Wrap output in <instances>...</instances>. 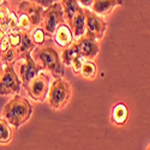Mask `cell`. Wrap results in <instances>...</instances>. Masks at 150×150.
I'll list each match as a JSON object with an SVG mask.
<instances>
[{"mask_svg": "<svg viewBox=\"0 0 150 150\" xmlns=\"http://www.w3.org/2000/svg\"><path fill=\"white\" fill-rule=\"evenodd\" d=\"M18 11H23L30 17L34 28L41 27L42 18H43V7L36 3L29 1V0H23L18 5Z\"/></svg>", "mask_w": 150, "mask_h": 150, "instance_id": "30bf717a", "label": "cell"}, {"mask_svg": "<svg viewBox=\"0 0 150 150\" xmlns=\"http://www.w3.org/2000/svg\"><path fill=\"white\" fill-rule=\"evenodd\" d=\"M17 13H18V27H19V31L23 33H30L34 29L33 25V22L30 19V17L23 11H18L17 10Z\"/></svg>", "mask_w": 150, "mask_h": 150, "instance_id": "44dd1931", "label": "cell"}, {"mask_svg": "<svg viewBox=\"0 0 150 150\" xmlns=\"http://www.w3.org/2000/svg\"><path fill=\"white\" fill-rule=\"evenodd\" d=\"M10 16H11V10L8 6V3L6 0H4V1L0 4V28L7 29Z\"/></svg>", "mask_w": 150, "mask_h": 150, "instance_id": "7402d4cb", "label": "cell"}, {"mask_svg": "<svg viewBox=\"0 0 150 150\" xmlns=\"http://www.w3.org/2000/svg\"><path fill=\"white\" fill-rule=\"evenodd\" d=\"M8 33V30L7 29H5V28H0V43H1V41H3V39L6 36V34Z\"/></svg>", "mask_w": 150, "mask_h": 150, "instance_id": "83f0119b", "label": "cell"}, {"mask_svg": "<svg viewBox=\"0 0 150 150\" xmlns=\"http://www.w3.org/2000/svg\"><path fill=\"white\" fill-rule=\"evenodd\" d=\"M12 139L11 125L5 118H0V144H8Z\"/></svg>", "mask_w": 150, "mask_h": 150, "instance_id": "d6986e66", "label": "cell"}, {"mask_svg": "<svg viewBox=\"0 0 150 150\" xmlns=\"http://www.w3.org/2000/svg\"><path fill=\"white\" fill-rule=\"evenodd\" d=\"M122 0H94L91 11L100 16H107L113 11L117 6L122 5Z\"/></svg>", "mask_w": 150, "mask_h": 150, "instance_id": "4fadbf2b", "label": "cell"}, {"mask_svg": "<svg viewBox=\"0 0 150 150\" xmlns=\"http://www.w3.org/2000/svg\"><path fill=\"white\" fill-rule=\"evenodd\" d=\"M84 12L86 17V30L94 34L97 40H102V37L105 36V33L107 30V24L103 21L102 16H100L90 8H85V7H84Z\"/></svg>", "mask_w": 150, "mask_h": 150, "instance_id": "9c48e42d", "label": "cell"}, {"mask_svg": "<svg viewBox=\"0 0 150 150\" xmlns=\"http://www.w3.org/2000/svg\"><path fill=\"white\" fill-rule=\"evenodd\" d=\"M52 43L53 39H49L43 45L36 46L31 55L37 64H40L43 67V70H47L53 77L59 78L64 76L65 67L58 51Z\"/></svg>", "mask_w": 150, "mask_h": 150, "instance_id": "6da1fadb", "label": "cell"}, {"mask_svg": "<svg viewBox=\"0 0 150 150\" xmlns=\"http://www.w3.org/2000/svg\"><path fill=\"white\" fill-rule=\"evenodd\" d=\"M81 54L85 58L93 60L94 58H96V55L100 52V45H98V40L95 37L94 34H91L90 31L86 30V33L81 36L79 39L76 41Z\"/></svg>", "mask_w": 150, "mask_h": 150, "instance_id": "52a82bcc", "label": "cell"}, {"mask_svg": "<svg viewBox=\"0 0 150 150\" xmlns=\"http://www.w3.org/2000/svg\"><path fill=\"white\" fill-rule=\"evenodd\" d=\"M49 74L46 72H40L37 76L25 86L28 96H30L33 100L37 102H43L47 100L48 93H49V86H51V83H49Z\"/></svg>", "mask_w": 150, "mask_h": 150, "instance_id": "8992f818", "label": "cell"}, {"mask_svg": "<svg viewBox=\"0 0 150 150\" xmlns=\"http://www.w3.org/2000/svg\"><path fill=\"white\" fill-rule=\"evenodd\" d=\"M7 30L8 31H19L17 11H12L11 10V16H10V21H8V24H7Z\"/></svg>", "mask_w": 150, "mask_h": 150, "instance_id": "cb8c5ba5", "label": "cell"}, {"mask_svg": "<svg viewBox=\"0 0 150 150\" xmlns=\"http://www.w3.org/2000/svg\"><path fill=\"white\" fill-rule=\"evenodd\" d=\"M22 81L17 76L13 62L6 64L4 73L0 78V96H8V95H18L21 91Z\"/></svg>", "mask_w": 150, "mask_h": 150, "instance_id": "5b68a950", "label": "cell"}, {"mask_svg": "<svg viewBox=\"0 0 150 150\" xmlns=\"http://www.w3.org/2000/svg\"><path fill=\"white\" fill-rule=\"evenodd\" d=\"M29 35H30L31 40L34 41V43H35L36 46H41V45H43L47 40L52 39V37L43 30L42 27H36V28H34V29L29 33Z\"/></svg>", "mask_w": 150, "mask_h": 150, "instance_id": "ffe728a7", "label": "cell"}, {"mask_svg": "<svg viewBox=\"0 0 150 150\" xmlns=\"http://www.w3.org/2000/svg\"><path fill=\"white\" fill-rule=\"evenodd\" d=\"M7 36H8V41H10L11 47L17 49L22 41V31H8Z\"/></svg>", "mask_w": 150, "mask_h": 150, "instance_id": "603a6c76", "label": "cell"}, {"mask_svg": "<svg viewBox=\"0 0 150 150\" xmlns=\"http://www.w3.org/2000/svg\"><path fill=\"white\" fill-rule=\"evenodd\" d=\"M24 59H25V62L19 65V78L22 81V84L27 86L43 70V67L35 61L31 53L25 54Z\"/></svg>", "mask_w": 150, "mask_h": 150, "instance_id": "ba28073f", "label": "cell"}, {"mask_svg": "<svg viewBox=\"0 0 150 150\" xmlns=\"http://www.w3.org/2000/svg\"><path fill=\"white\" fill-rule=\"evenodd\" d=\"M86 59L83 57V55H79L77 59H76V61L72 64V66H71V69H72V71L74 72V73H77V74H79V72H81V69H82V66H83V64H84V61H85Z\"/></svg>", "mask_w": 150, "mask_h": 150, "instance_id": "d4e9b609", "label": "cell"}, {"mask_svg": "<svg viewBox=\"0 0 150 150\" xmlns=\"http://www.w3.org/2000/svg\"><path fill=\"white\" fill-rule=\"evenodd\" d=\"M79 74L84 78V79H88V81H93L96 78V74H97V66L94 62V60H89L86 59L84 61V64L81 69Z\"/></svg>", "mask_w": 150, "mask_h": 150, "instance_id": "ac0fdd59", "label": "cell"}, {"mask_svg": "<svg viewBox=\"0 0 150 150\" xmlns=\"http://www.w3.org/2000/svg\"><path fill=\"white\" fill-rule=\"evenodd\" d=\"M145 150H150V144H148V146H146V149Z\"/></svg>", "mask_w": 150, "mask_h": 150, "instance_id": "f546056e", "label": "cell"}, {"mask_svg": "<svg viewBox=\"0 0 150 150\" xmlns=\"http://www.w3.org/2000/svg\"><path fill=\"white\" fill-rule=\"evenodd\" d=\"M4 70H5V67H4V62L1 61V59H0V78H1V76H3Z\"/></svg>", "mask_w": 150, "mask_h": 150, "instance_id": "f1b7e54d", "label": "cell"}, {"mask_svg": "<svg viewBox=\"0 0 150 150\" xmlns=\"http://www.w3.org/2000/svg\"><path fill=\"white\" fill-rule=\"evenodd\" d=\"M61 6H62V10H64V15H65V18H66V23L71 24L72 22V18L74 16V13L77 12L79 5H78V0H61Z\"/></svg>", "mask_w": 150, "mask_h": 150, "instance_id": "e0dca14e", "label": "cell"}, {"mask_svg": "<svg viewBox=\"0 0 150 150\" xmlns=\"http://www.w3.org/2000/svg\"><path fill=\"white\" fill-rule=\"evenodd\" d=\"M82 55L81 52H79V48L76 43V41H74L73 43H71L69 47L66 48H62V53H61V61L62 64H64L65 66H72V64L74 61H76V59Z\"/></svg>", "mask_w": 150, "mask_h": 150, "instance_id": "9a60e30c", "label": "cell"}, {"mask_svg": "<svg viewBox=\"0 0 150 150\" xmlns=\"http://www.w3.org/2000/svg\"><path fill=\"white\" fill-rule=\"evenodd\" d=\"M33 114V106L25 97L15 95L5 105L3 109L4 118L15 129L21 127L24 122H27Z\"/></svg>", "mask_w": 150, "mask_h": 150, "instance_id": "7a4b0ae2", "label": "cell"}, {"mask_svg": "<svg viewBox=\"0 0 150 150\" xmlns=\"http://www.w3.org/2000/svg\"><path fill=\"white\" fill-rule=\"evenodd\" d=\"M70 27L73 33V37L76 40H78L81 36H83L86 33V17H85V12L84 7H78L77 12L74 13L72 22L70 24Z\"/></svg>", "mask_w": 150, "mask_h": 150, "instance_id": "7c38bea8", "label": "cell"}, {"mask_svg": "<svg viewBox=\"0 0 150 150\" xmlns=\"http://www.w3.org/2000/svg\"><path fill=\"white\" fill-rule=\"evenodd\" d=\"M3 1H4V0H0V4H1V3H3Z\"/></svg>", "mask_w": 150, "mask_h": 150, "instance_id": "4dcf8cb0", "label": "cell"}, {"mask_svg": "<svg viewBox=\"0 0 150 150\" xmlns=\"http://www.w3.org/2000/svg\"><path fill=\"white\" fill-rule=\"evenodd\" d=\"M73 40H74V37H73L72 29L66 22L61 23L53 35V41L61 48L69 47L71 43L74 42Z\"/></svg>", "mask_w": 150, "mask_h": 150, "instance_id": "8fae6325", "label": "cell"}, {"mask_svg": "<svg viewBox=\"0 0 150 150\" xmlns=\"http://www.w3.org/2000/svg\"><path fill=\"white\" fill-rule=\"evenodd\" d=\"M78 3L82 5V7H85V8H90V7L93 6L94 0H78Z\"/></svg>", "mask_w": 150, "mask_h": 150, "instance_id": "4316f807", "label": "cell"}, {"mask_svg": "<svg viewBox=\"0 0 150 150\" xmlns=\"http://www.w3.org/2000/svg\"><path fill=\"white\" fill-rule=\"evenodd\" d=\"M72 96V88L67 79L59 77L53 81L49 86V93L47 96V103L54 110L65 108L70 102Z\"/></svg>", "mask_w": 150, "mask_h": 150, "instance_id": "3957f363", "label": "cell"}, {"mask_svg": "<svg viewBox=\"0 0 150 150\" xmlns=\"http://www.w3.org/2000/svg\"><path fill=\"white\" fill-rule=\"evenodd\" d=\"M35 47H36V45H35L34 41L31 40L29 33H23V31H22V41H21V45H19L18 48H17L19 59H24L25 54L33 53V51L35 49Z\"/></svg>", "mask_w": 150, "mask_h": 150, "instance_id": "2e32d148", "label": "cell"}, {"mask_svg": "<svg viewBox=\"0 0 150 150\" xmlns=\"http://www.w3.org/2000/svg\"><path fill=\"white\" fill-rule=\"evenodd\" d=\"M29 1H33V3H36V4H39V5H41L43 8L46 7H49L52 4H54V3H57L58 0H29Z\"/></svg>", "mask_w": 150, "mask_h": 150, "instance_id": "484cf974", "label": "cell"}, {"mask_svg": "<svg viewBox=\"0 0 150 150\" xmlns=\"http://www.w3.org/2000/svg\"><path fill=\"white\" fill-rule=\"evenodd\" d=\"M64 18H65V15H64L62 6L60 3L57 1L43 11V18H42L41 27L53 39V35L57 31L58 27L61 23L65 22Z\"/></svg>", "mask_w": 150, "mask_h": 150, "instance_id": "277c9868", "label": "cell"}, {"mask_svg": "<svg viewBox=\"0 0 150 150\" xmlns=\"http://www.w3.org/2000/svg\"><path fill=\"white\" fill-rule=\"evenodd\" d=\"M127 119H129V108L126 103L118 102L112 109V115H110L112 122L117 125V126H124Z\"/></svg>", "mask_w": 150, "mask_h": 150, "instance_id": "5bb4252c", "label": "cell"}]
</instances>
